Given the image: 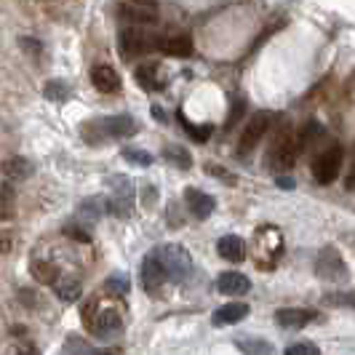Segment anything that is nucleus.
Wrapping results in <instances>:
<instances>
[{"label": "nucleus", "mask_w": 355, "mask_h": 355, "mask_svg": "<svg viewBox=\"0 0 355 355\" xmlns=\"http://www.w3.org/2000/svg\"><path fill=\"white\" fill-rule=\"evenodd\" d=\"M216 251H219V257L227 259V262H241V259L246 257V243H243L238 235H225V238H219Z\"/></svg>", "instance_id": "nucleus-17"}, {"label": "nucleus", "mask_w": 355, "mask_h": 355, "mask_svg": "<svg viewBox=\"0 0 355 355\" xmlns=\"http://www.w3.org/2000/svg\"><path fill=\"white\" fill-rule=\"evenodd\" d=\"M158 46L160 40L144 27H123L118 35V49L123 53V59H137L150 51H158Z\"/></svg>", "instance_id": "nucleus-3"}, {"label": "nucleus", "mask_w": 355, "mask_h": 355, "mask_svg": "<svg viewBox=\"0 0 355 355\" xmlns=\"http://www.w3.org/2000/svg\"><path fill=\"white\" fill-rule=\"evenodd\" d=\"M166 281H168V272H166V267H163V262L158 259V254L153 251L150 257H144L142 262V286L147 294H158L160 288L166 286Z\"/></svg>", "instance_id": "nucleus-10"}, {"label": "nucleus", "mask_w": 355, "mask_h": 355, "mask_svg": "<svg viewBox=\"0 0 355 355\" xmlns=\"http://www.w3.org/2000/svg\"><path fill=\"white\" fill-rule=\"evenodd\" d=\"M155 254H158V259L163 262V267H166L171 284H184V281L193 275V257L182 249V246H177V243L158 246Z\"/></svg>", "instance_id": "nucleus-2"}, {"label": "nucleus", "mask_w": 355, "mask_h": 355, "mask_svg": "<svg viewBox=\"0 0 355 355\" xmlns=\"http://www.w3.org/2000/svg\"><path fill=\"white\" fill-rule=\"evenodd\" d=\"M347 190H355V160H353V168L347 174Z\"/></svg>", "instance_id": "nucleus-38"}, {"label": "nucleus", "mask_w": 355, "mask_h": 355, "mask_svg": "<svg viewBox=\"0 0 355 355\" xmlns=\"http://www.w3.org/2000/svg\"><path fill=\"white\" fill-rule=\"evenodd\" d=\"M315 272H318L323 281H331V284H339V281H347L350 278V272H347V265H345V259L339 257L337 249H323L315 257Z\"/></svg>", "instance_id": "nucleus-6"}, {"label": "nucleus", "mask_w": 355, "mask_h": 355, "mask_svg": "<svg viewBox=\"0 0 355 355\" xmlns=\"http://www.w3.org/2000/svg\"><path fill=\"white\" fill-rule=\"evenodd\" d=\"M8 211H11V187L3 184V216H8Z\"/></svg>", "instance_id": "nucleus-34"}, {"label": "nucleus", "mask_w": 355, "mask_h": 355, "mask_svg": "<svg viewBox=\"0 0 355 355\" xmlns=\"http://www.w3.org/2000/svg\"><path fill=\"white\" fill-rule=\"evenodd\" d=\"M67 235H72V238H75V241H80V243H89V235H86V232H80V230H72V227H67Z\"/></svg>", "instance_id": "nucleus-36"}, {"label": "nucleus", "mask_w": 355, "mask_h": 355, "mask_svg": "<svg viewBox=\"0 0 355 355\" xmlns=\"http://www.w3.org/2000/svg\"><path fill=\"white\" fill-rule=\"evenodd\" d=\"M342 147H329L326 153H320L313 163V177L318 184H331L339 177V166H342Z\"/></svg>", "instance_id": "nucleus-7"}, {"label": "nucleus", "mask_w": 355, "mask_h": 355, "mask_svg": "<svg viewBox=\"0 0 355 355\" xmlns=\"http://www.w3.org/2000/svg\"><path fill=\"white\" fill-rule=\"evenodd\" d=\"M99 355H121V350L118 347H110V350H102Z\"/></svg>", "instance_id": "nucleus-41"}, {"label": "nucleus", "mask_w": 355, "mask_h": 355, "mask_svg": "<svg viewBox=\"0 0 355 355\" xmlns=\"http://www.w3.org/2000/svg\"><path fill=\"white\" fill-rule=\"evenodd\" d=\"M105 288L110 294H115V297H121L128 291V278L125 275H112V278H107L105 281Z\"/></svg>", "instance_id": "nucleus-28"}, {"label": "nucleus", "mask_w": 355, "mask_h": 355, "mask_svg": "<svg viewBox=\"0 0 355 355\" xmlns=\"http://www.w3.org/2000/svg\"><path fill=\"white\" fill-rule=\"evenodd\" d=\"M19 355H35V347H33V345H27V347H24Z\"/></svg>", "instance_id": "nucleus-42"}, {"label": "nucleus", "mask_w": 355, "mask_h": 355, "mask_svg": "<svg viewBox=\"0 0 355 355\" xmlns=\"http://www.w3.org/2000/svg\"><path fill=\"white\" fill-rule=\"evenodd\" d=\"M83 320H86V326H89L91 331H96L99 337H107V334H112V331H118L123 326V318H121L118 310H112V307H96V302L86 304Z\"/></svg>", "instance_id": "nucleus-5"}, {"label": "nucleus", "mask_w": 355, "mask_h": 355, "mask_svg": "<svg viewBox=\"0 0 355 355\" xmlns=\"http://www.w3.org/2000/svg\"><path fill=\"white\" fill-rule=\"evenodd\" d=\"M121 17L128 21H139V24H153L158 14L153 6H139V3H123L121 6Z\"/></svg>", "instance_id": "nucleus-18"}, {"label": "nucleus", "mask_w": 355, "mask_h": 355, "mask_svg": "<svg viewBox=\"0 0 355 355\" xmlns=\"http://www.w3.org/2000/svg\"><path fill=\"white\" fill-rule=\"evenodd\" d=\"M270 118H272L270 112H257V115L251 118L249 125H246V131L241 134V142H238V155H249L251 150L262 142L265 131L270 128Z\"/></svg>", "instance_id": "nucleus-9"}, {"label": "nucleus", "mask_w": 355, "mask_h": 355, "mask_svg": "<svg viewBox=\"0 0 355 355\" xmlns=\"http://www.w3.org/2000/svg\"><path fill=\"white\" fill-rule=\"evenodd\" d=\"M123 158L131 160V163H137V166H150V163H153V155H150V153H144V150H134V147H125Z\"/></svg>", "instance_id": "nucleus-30"}, {"label": "nucleus", "mask_w": 355, "mask_h": 355, "mask_svg": "<svg viewBox=\"0 0 355 355\" xmlns=\"http://www.w3.org/2000/svg\"><path fill=\"white\" fill-rule=\"evenodd\" d=\"M128 3H139V6H153L155 8V0H128Z\"/></svg>", "instance_id": "nucleus-40"}, {"label": "nucleus", "mask_w": 355, "mask_h": 355, "mask_svg": "<svg viewBox=\"0 0 355 355\" xmlns=\"http://www.w3.org/2000/svg\"><path fill=\"white\" fill-rule=\"evenodd\" d=\"M64 355H94V350H91L89 342H83V339H67Z\"/></svg>", "instance_id": "nucleus-29"}, {"label": "nucleus", "mask_w": 355, "mask_h": 355, "mask_svg": "<svg viewBox=\"0 0 355 355\" xmlns=\"http://www.w3.org/2000/svg\"><path fill=\"white\" fill-rule=\"evenodd\" d=\"M243 112H246V102H243V99H235V107H232L230 110V115H227V128H232V125L238 123V121H241V115H243Z\"/></svg>", "instance_id": "nucleus-33"}, {"label": "nucleus", "mask_w": 355, "mask_h": 355, "mask_svg": "<svg viewBox=\"0 0 355 355\" xmlns=\"http://www.w3.org/2000/svg\"><path fill=\"white\" fill-rule=\"evenodd\" d=\"M105 211H110V200H105V198H99V196H91V198H86V200H80V209H78V214H80L86 222L102 219Z\"/></svg>", "instance_id": "nucleus-20"}, {"label": "nucleus", "mask_w": 355, "mask_h": 355, "mask_svg": "<svg viewBox=\"0 0 355 355\" xmlns=\"http://www.w3.org/2000/svg\"><path fill=\"white\" fill-rule=\"evenodd\" d=\"M281 187H286V190H288V187H294V182H291V179H281Z\"/></svg>", "instance_id": "nucleus-43"}, {"label": "nucleus", "mask_w": 355, "mask_h": 355, "mask_svg": "<svg viewBox=\"0 0 355 355\" xmlns=\"http://www.w3.org/2000/svg\"><path fill=\"white\" fill-rule=\"evenodd\" d=\"M153 115H155V118H158L160 123H166V112H163V110H160V107H153Z\"/></svg>", "instance_id": "nucleus-39"}, {"label": "nucleus", "mask_w": 355, "mask_h": 355, "mask_svg": "<svg viewBox=\"0 0 355 355\" xmlns=\"http://www.w3.org/2000/svg\"><path fill=\"white\" fill-rule=\"evenodd\" d=\"M33 278H35V281H40V284H46V286H56L59 284V270H56V267L51 265V262H33Z\"/></svg>", "instance_id": "nucleus-23"}, {"label": "nucleus", "mask_w": 355, "mask_h": 355, "mask_svg": "<svg viewBox=\"0 0 355 355\" xmlns=\"http://www.w3.org/2000/svg\"><path fill=\"white\" fill-rule=\"evenodd\" d=\"M179 118H182V115H179ZM182 121H184V118H182ZM184 131H187L198 144H206L209 142V137H211V125H193L184 121Z\"/></svg>", "instance_id": "nucleus-26"}, {"label": "nucleus", "mask_w": 355, "mask_h": 355, "mask_svg": "<svg viewBox=\"0 0 355 355\" xmlns=\"http://www.w3.org/2000/svg\"><path fill=\"white\" fill-rule=\"evenodd\" d=\"M137 131V123L131 115H112V118H102V121H94L83 128V137L91 144L102 142V139H125Z\"/></svg>", "instance_id": "nucleus-1"}, {"label": "nucleus", "mask_w": 355, "mask_h": 355, "mask_svg": "<svg viewBox=\"0 0 355 355\" xmlns=\"http://www.w3.org/2000/svg\"><path fill=\"white\" fill-rule=\"evenodd\" d=\"M235 347H238L243 355H275V347H272L270 342H265V339H257V337L238 339V342H235Z\"/></svg>", "instance_id": "nucleus-22"}, {"label": "nucleus", "mask_w": 355, "mask_h": 355, "mask_svg": "<svg viewBox=\"0 0 355 355\" xmlns=\"http://www.w3.org/2000/svg\"><path fill=\"white\" fill-rule=\"evenodd\" d=\"M302 147H304L302 137H297V134H291V131L281 134L275 147L270 150V163H272V168H275V171H288V168H294V163L300 158Z\"/></svg>", "instance_id": "nucleus-4"}, {"label": "nucleus", "mask_w": 355, "mask_h": 355, "mask_svg": "<svg viewBox=\"0 0 355 355\" xmlns=\"http://www.w3.org/2000/svg\"><path fill=\"white\" fill-rule=\"evenodd\" d=\"M67 94H70V86H64V83H59V80L46 83V99H51V102H64Z\"/></svg>", "instance_id": "nucleus-27"}, {"label": "nucleus", "mask_w": 355, "mask_h": 355, "mask_svg": "<svg viewBox=\"0 0 355 355\" xmlns=\"http://www.w3.org/2000/svg\"><path fill=\"white\" fill-rule=\"evenodd\" d=\"M137 83L142 86L144 91H158L163 89V80L158 78V64L155 62H147V64H139L137 72H134Z\"/></svg>", "instance_id": "nucleus-19"}, {"label": "nucleus", "mask_w": 355, "mask_h": 355, "mask_svg": "<svg viewBox=\"0 0 355 355\" xmlns=\"http://www.w3.org/2000/svg\"><path fill=\"white\" fill-rule=\"evenodd\" d=\"M21 46L30 49V51H43V46H40V43H33V40H21Z\"/></svg>", "instance_id": "nucleus-37"}, {"label": "nucleus", "mask_w": 355, "mask_h": 355, "mask_svg": "<svg viewBox=\"0 0 355 355\" xmlns=\"http://www.w3.org/2000/svg\"><path fill=\"white\" fill-rule=\"evenodd\" d=\"M30 174H33V163L27 158L6 160V177L8 179H27Z\"/></svg>", "instance_id": "nucleus-25"}, {"label": "nucleus", "mask_w": 355, "mask_h": 355, "mask_svg": "<svg viewBox=\"0 0 355 355\" xmlns=\"http://www.w3.org/2000/svg\"><path fill=\"white\" fill-rule=\"evenodd\" d=\"M80 291H83V284L75 275H62V281L56 284V297L62 302H75L80 297Z\"/></svg>", "instance_id": "nucleus-21"}, {"label": "nucleus", "mask_w": 355, "mask_h": 355, "mask_svg": "<svg viewBox=\"0 0 355 355\" xmlns=\"http://www.w3.org/2000/svg\"><path fill=\"white\" fill-rule=\"evenodd\" d=\"M163 158L168 160V163H174V166H179V168H190L193 166V155L184 147H179V144L163 147Z\"/></svg>", "instance_id": "nucleus-24"}, {"label": "nucleus", "mask_w": 355, "mask_h": 355, "mask_svg": "<svg viewBox=\"0 0 355 355\" xmlns=\"http://www.w3.org/2000/svg\"><path fill=\"white\" fill-rule=\"evenodd\" d=\"M206 174H214V177H222L225 182H235V177H230V174H225L222 168H216V166H206Z\"/></svg>", "instance_id": "nucleus-35"}, {"label": "nucleus", "mask_w": 355, "mask_h": 355, "mask_svg": "<svg viewBox=\"0 0 355 355\" xmlns=\"http://www.w3.org/2000/svg\"><path fill=\"white\" fill-rule=\"evenodd\" d=\"M326 302L339 304V307H353L355 310V294H342V291H339V294H329Z\"/></svg>", "instance_id": "nucleus-32"}, {"label": "nucleus", "mask_w": 355, "mask_h": 355, "mask_svg": "<svg viewBox=\"0 0 355 355\" xmlns=\"http://www.w3.org/2000/svg\"><path fill=\"white\" fill-rule=\"evenodd\" d=\"M249 315V304L246 302H230L225 307H219L214 313V323L216 326H232V323H241V320Z\"/></svg>", "instance_id": "nucleus-16"}, {"label": "nucleus", "mask_w": 355, "mask_h": 355, "mask_svg": "<svg viewBox=\"0 0 355 355\" xmlns=\"http://www.w3.org/2000/svg\"><path fill=\"white\" fill-rule=\"evenodd\" d=\"M216 288L219 294H227V297H241L251 288L249 278L243 272H222L219 281H216Z\"/></svg>", "instance_id": "nucleus-15"}, {"label": "nucleus", "mask_w": 355, "mask_h": 355, "mask_svg": "<svg viewBox=\"0 0 355 355\" xmlns=\"http://www.w3.org/2000/svg\"><path fill=\"white\" fill-rule=\"evenodd\" d=\"M112 190L115 196L110 198V214H115L118 219H125L134 211V182L125 177H115L112 179Z\"/></svg>", "instance_id": "nucleus-8"}, {"label": "nucleus", "mask_w": 355, "mask_h": 355, "mask_svg": "<svg viewBox=\"0 0 355 355\" xmlns=\"http://www.w3.org/2000/svg\"><path fill=\"white\" fill-rule=\"evenodd\" d=\"M284 355H320V350L313 342H297V345H288Z\"/></svg>", "instance_id": "nucleus-31"}, {"label": "nucleus", "mask_w": 355, "mask_h": 355, "mask_svg": "<svg viewBox=\"0 0 355 355\" xmlns=\"http://www.w3.org/2000/svg\"><path fill=\"white\" fill-rule=\"evenodd\" d=\"M275 320L284 329H302V326L315 320V313L313 310H300V307H284V310L275 313Z\"/></svg>", "instance_id": "nucleus-14"}, {"label": "nucleus", "mask_w": 355, "mask_h": 355, "mask_svg": "<svg viewBox=\"0 0 355 355\" xmlns=\"http://www.w3.org/2000/svg\"><path fill=\"white\" fill-rule=\"evenodd\" d=\"M196 49V43H193V37L190 35H171V37H163L158 46L160 53H166V56H174V59H187L190 53Z\"/></svg>", "instance_id": "nucleus-13"}, {"label": "nucleus", "mask_w": 355, "mask_h": 355, "mask_svg": "<svg viewBox=\"0 0 355 355\" xmlns=\"http://www.w3.org/2000/svg\"><path fill=\"white\" fill-rule=\"evenodd\" d=\"M91 83H94V89L99 91V94H115V91L121 89V78H118V72L112 70L110 64H96L91 70Z\"/></svg>", "instance_id": "nucleus-11"}, {"label": "nucleus", "mask_w": 355, "mask_h": 355, "mask_svg": "<svg viewBox=\"0 0 355 355\" xmlns=\"http://www.w3.org/2000/svg\"><path fill=\"white\" fill-rule=\"evenodd\" d=\"M184 200H187V209H190V214H193L196 219L211 216L214 206H216V200H214L211 196L200 193V190H196V187H187V190H184Z\"/></svg>", "instance_id": "nucleus-12"}]
</instances>
